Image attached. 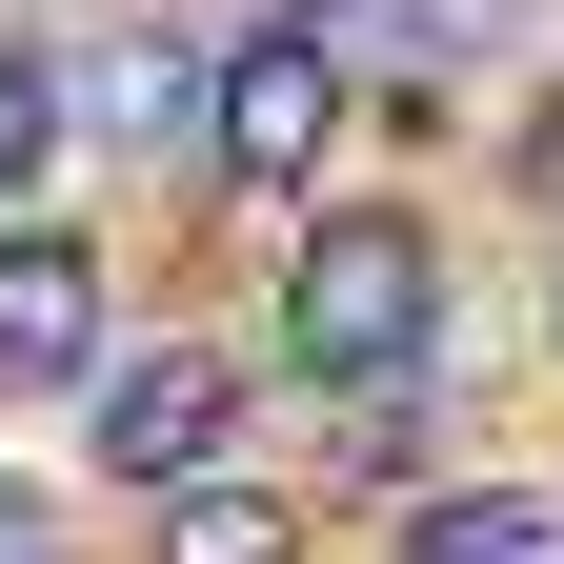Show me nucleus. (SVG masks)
<instances>
[{
	"label": "nucleus",
	"mask_w": 564,
	"mask_h": 564,
	"mask_svg": "<svg viewBox=\"0 0 564 564\" xmlns=\"http://www.w3.org/2000/svg\"><path fill=\"white\" fill-rule=\"evenodd\" d=\"M423 323H444V242L403 223V202H343V223H303V262H282V343H303L323 383H403Z\"/></svg>",
	"instance_id": "nucleus-1"
},
{
	"label": "nucleus",
	"mask_w": 564,
	"mask_h": 564,
	"mask_svg": "<svg viewBox=\"0 0 564 564\" xmlns=\"http://www.w3.org/2000/svg\"><path fill=\"white\" fill-rule=\"evenodd\" d=\"M101 383V242L82 223H0V403Z\"/></svg>",
	"instance_id": "nucleus-2"
},
{
	"label": "nucleus",
	"mask_w": 564,
	"mask_h": 564,
	"mask_svg": "<svg viewBox=\"0 0 564 564\" xmlns=\"http://www.w3.org/2000/svg\"><path fill=\"white\" fill-rule=\"evenodd\" d=\"M343 82H364V61H343L323 21L242 41V61H223V121H202V162H223V182H303V162H323V121H343Z\"/></svg>",
	"instance_id": "nucleus-3"
},
{
	"label": "nucleus",
	"mask_w": 564,
	"mask_h": 564,
	"mask_svg": "<svg viewBox=\"0 0 564 564\" xmlns=\"http://www.w3.org/2000/svg\"><path fill=\"white\" fill-rule=\"evenodd\" d=\"M223 364H202V343H141V364H101V423H82V444H101V484H202V464H223Z\"/></svg>",
	"instance_id": "nucleus-4"
},
{
	"label": "nucleus",
	"mask_w": 564,
	"mask_h": 564,
	"mask_svg": "<svg viewBox=\"0 0 564 564\" xmlns=\"http://www.w3.org/2000/svg\"><path fill=\"white\" fill-rule=\"evenodd\" d=\"M141 564H303V505L282 484H162V544Z\"/></svg>",
	"instance_id": "nucleus-5"
},
{
	"label": "nucleus",
	"mask_w": 564,
	"mask_h": 564,
	"mask_svg": "<svg viewBox=\"0 0 564 564\" xmlns=\"http://www.w3.org/2000/svg\"><path fill=\"white\" fill-rule=\"evenodd\" d=\"M403 564H564V505L544 484H464V505H423Z\"/></svg>",
	"instance_id": "nucleus-6"
},
{
	"label": "nucleus",
	"mask_w": 564,
	"mask_h": 564,
	"mask_svg": "<svg viewBox=\"0 0 564 564\" xmlns=\"http://www.w3.org/2000/svg\"><path fill=\"white\" fill-rule=\"evenodd\" d=\"M101 121H121V141H202V121H223V82H182V61H162V41H141V61H121V82H101Z\"/></svg>",
	"instance_id": "nucleus-7"
},
{
	"label": "nucleus",
	"mask_w": 564,
	"mask_h": 564,
	"mask_svg": "<svg viewBox=\"0 0 564 564\" xmlns=\"http://www.w3.org/2000/svg\"><path fill=\"white\" fill-rule=\"evenodd\" d=\"M41 141H61V82H41V61H21V41H0V202H21V182H41Z\"/></svg>",
	"instance_id": "nucleus-8"
},
{
	"label": "nucleus",
	"mask_w": 564,
	"mask_h": 564,
	"mask_svg": "<svg viewBox=\"0 0 564 564\" xmlns=\"http://www.w3.org/2000/svg\"><path fill=\"white\" fill-rule=\"evenodd\" d=\"M524 182H544V202H564V101H544V121H524Z\"/></svg>",
	"instance_id": "nucleus-9"
}]
</instances>
